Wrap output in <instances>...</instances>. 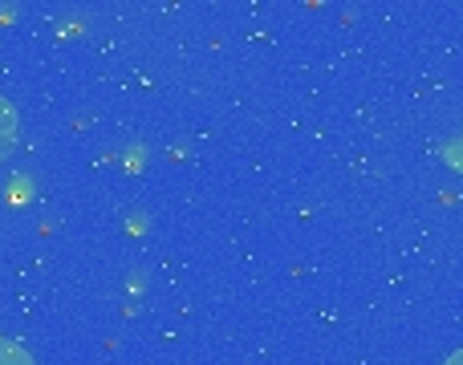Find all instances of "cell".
<instances>
[{"mask_svg": "<svg viewBox=\"0 0 463 365\" xmlns=\"http://www.w3.org/2000/svg\"><path fill=\"white\" fill-rule=\"evenodd\" d=\"M13 143H16V110L0 98V159L13 151Z\"/></svg>", "mask_w": 463, "mask_h": 365, "instance_id": "1", "label": "cell"}, {"mask_svg": "<svg viewBox=\"0 0 463 365\" xmlns=\"http://www.w3.org/2000/svg\"><path fill=\"white\" fill-rule=\"evenodd\" d=\"M0 365H33V358L16 342H5V337H0Z\"/></svg>", "mask_w": 463, "mask_h": 365, "instance_id": "2", "label": "cell"}, {"mask_svg": "<svg viewBox=\"0 0 463 365\" xmlns=\"http://www.w3.org/2000/svg\"><path fill=\"white\" fill-rule=\"evenodd\" d=\"M448 163L463 171V135H459V138H451V146H448Z\"/></svg>", "mask_w": 463, "mask_h": 365, "instance_id": "3", "label": "cell"}, {"mask_svg": "<svg viewBox=\"0 0 463 365\" xmlns=\"http://www.w3.org/2000/svg\"><path fill=\"white\" fill-rule=\"evenodd\" d=\"M448 365H463V350H459V353H451V358H448Z\"/></svg>", "mask_w": 463, "mask_h": 365, "instance_id": "4", "label": "cell"}]
</instances>
